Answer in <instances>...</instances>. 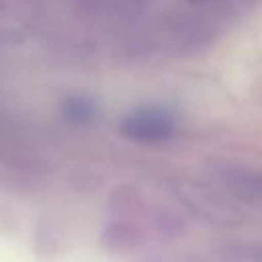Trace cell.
Segmentation results:
<instances>
[{"label":"cell","mask_w":262,"mask_h":262,"mask_svg":"<svg viewBox=\"0 0 262 262\" xmlns=\"http://www.w3.org/2000/svg\"><path fill=\"white\" fill-rule=\"evenodd\" d=\"M219 178L235 196L262 207V172H252L244 168H223Z\"/></svg>","instance_id":"7a4b0ae2"},{"label":"cell","mask_w":262,"mask_h":262,"mask_svg":"<svg viewBox=\"0 0 262 262\" xmlns=\"http://www.w3.org/2000/svg\"><path fill=\"white\" fill-rule=\"evenodd\" d=\"M176 131L174 115L164 106H141L125 115L119 123V133L131 141L156 143L168 139Z\"/></svg>","instance_id":"6da1fadb"},{"label":"cell","mask_w":262,"mask_h":262,"mask_svg":"<svg viewBox=\"0 0 262 262\" xmlns=\"http://www.w3.org/2000/svg\"><path fill=\"white\" fill-rule=\"evenodd\" d=\"M63 117L74 125L90 123L96 117V104L88 96H80V94L70 96L63 102Z\"/></svg>","instance_id":"277c9868"},{"label":"cell","mask_w":262,"mask_h":262,"mask_svg":"<svg viewBox=\"0 0 262 262\" xmlns=\"http://www.w3.org/2000/svg\"><path fill=\"white\" fill-rule=\"evenodd\" d=\"M141 244V231L135 223L113 221L104 227L100 235V246L106 252H129Z\"/></svg>","instance_id":"3957f363"},{"label":"cell","mask_w":262,"mask_h":262,"mask_svg":"<svg viewBox=\"0 0 262 262\" xmlns=\"http://www.w3.org/2000/svg\"><path fill=\"white\" fill-rule=\"evenodd\" d=\"M141 199L133 186H121L111 194V209L119 215H135L139 211Z\"/></svg>","instance_id":"5b68a950"}]
</instances>
